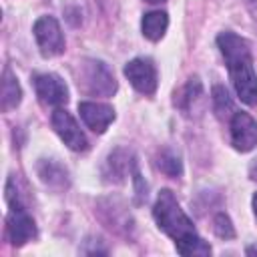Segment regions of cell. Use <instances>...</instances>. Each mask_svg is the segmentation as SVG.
I'll return each instance as SVG.
<instances>
[{"label": "cell", "instance_id": "obj_20", "mask_svg": "<svg viewBox=\"0 0 257 257\" xmlns=\"http://www.w3.org/2000/svg\"><path fill=\"white\" fill-rule=\"evenodd\" d=\"M253 211H255V217H257V193L253 195Z\"/></svg>", "mask_w": 257, "mask_h": 257}, {"label": "cell", "instance_id": "obj_17", "mask_svg": "<svg viewBox=\"0 0 257 257\" xmlns=\"http://www.w3.org/2000/svg\"><path fill=\"white\" fill-rule=\"evenodd\" d=\"M157 167H159L165 175H169V177H179V175H181V171H183L179 157H177L175 153H171V151H163V153L159 155Z\"/></svg>", "mask_w": 257, "mask_h": 257}, {"label": "cell", "instance_id": "obj_8", "mask_svg": "<svg viewBox=\"0 0 257 257\" xmlns=\"http://www.w3.org/2000/svg\"><path fill=\"white\" fill-rule=\"evenodd\" d=\"M124 76L141 94H153L157 90V68L151 58H133L124 66Z\"/></svg>", "mask_w": 257, "mask_h": 257}, {"label": "cell", "instance_id": "obj_13", "mask_svg": "<svg viewBox=\"0 0 257 257\" xmlns=\"http://www.w3.org/2000/svg\"><path fill=\"white\" fill-rule=\"evenodd\" d=\"M141 26H143V34H145L149 40L157 42V40H161V38L165 36V32H167L169 16H167V12H161V10L147 12V14L143 16Z\"/></svg>", "mask_w": 257, "mask_h": 257}, {"label": "cell", "instance_id": "obj_22", "mask_svg": "<svg viewBox=\"0 0 257 257\" xmlns=\"http://www.w3.org/2000/svg\"><path fill=\"white\" fill-rule=\"evenodd\" d=\"M147 2H151V4H161V2H165V0H147Z\"/></svg>", "mask_w": 257, "mask_h": 257}, {"label": "cell", "instance_id": "obj_19", "mask_svg": "<svg viewBox=\"0 0 257 257\" xmlns=\"http://www.w3.org/2000/svg\"><path fill=\"white\" fill-rule=\"evenodd\" d=\"M213 102H215V110L219 114H223L225 110H231V98H229L227 88H223V86L217 84L213 88Z\"/></svg>", "mask_w": 257, "mask_h": 257}, {"label": "cell", "instance_id": "obj_2", "mask_svg": "<svg viewBox=\"0 0 257 257\" xmlns=\"http://www.w3.org/2000/svg\"><path fill=\"white\" fill-rule=\"evenodd\" d=\"M153 217H155L159 229L163 233H167L175 243L187 241L197 235L191 219L185 215L179 201L175 199V195L169 189H163L159 193L155 207H153Z\"/></svg>", "mask_w": 257, "mask_h": 257}, {"label": "cell", "instance_id": "obj_5", "mask_svg": "<svg viewBox=\"0 0 257 257\" xmlns=\"http://www.w3.org/2000/svg\"><path fill=\"white\" fill-rule=\"evenodd\" d=\"M50 122H52V128L56 131V135L64 141V145L68 149H72V151H86L88 149V141L70 112H66L64 108H56L52 112Z\"/></svg>", "mask_w": 257, "mask_h": 257}, {"label": "cell", "instance_id": "obj_6", "mask_svg": "<svg viewBox=\"0 0 257 257\" xmlns=\"http://www.w3.org/2000/svg\"><path fill=\"white\" fill-rule=\"evenodd\" d=\"M34 90L42 104L46 106H62L68 100V88L64 80L52 72L34 76Z\"/></svg>", "mask_w": 257, "mask_h": 257}, {"label": "cell", "instance_id": "obj_18", "mask_svg": "<svg viewBox=\"0 0 257 257\" xmlns=\"http://www.w3.org/2000/svg\"><path fill=\"white\" fill-rule=\"evenodd\" d=\"M213 231L221 239H233L235 237V229L231 225V219L225 213H217L215 215V219H213Z\"/></svg>", "mask_w": 257, "mask_h": 257}, {"label": "cell", "instance_id": "obj_10", "mask_svg": "<svg viewBox=\"0 0 257 257\" xmlns=\"http://www.w3.org/2000/svg\"><path fill=\"white\" fill-rule=\"evenodd\" d=\"M78 112H80L84 124L94 133H104L108 128V124L114 120V108L104 102H94V100L80 102Z\"/></svg>", "mask_w": 257, "mask_h": 257}, {"label": "cell", "instance_id": "obj_7", "mask_svg": "<svg viewBox=\"0 0 257 257\" xmlns=\"http://www.w3.org/2000/svg\"><path fill=\"white\" fill-rule=\"evenodd\" d=\"M6 233L12 245L20 247L28 243L32 237H36V225L34 219L28 215V211L22 205H14L6 217Z\"/></svg>", "mask_w": 257, "mask_h": 257}, {"label": "cell", "instance_id": "obj_9", "mask_svg": "<svg viewBox=\"0 0 257 257\" xmlns=\"http://www.w3.org/2000/svg\"><path fill=\"white\" fill-rule=\"evenodd\" d=\"M231 143L237 151L247 153L257 145V120L247 112H235L231 118Z\"/></svg>", "mask_w": 257, "mask_h": 257}, {"label": "cell", "instance_id": "obj_21", "mask_svg": "<svg viewBox=\"0 0 257 257\" xmlns=\"http://www.w3.org/2000/svg\"><path fill=\"white\" fill-rule=\"evenodd\" d=\"M247 253H249V255H253V253H257V247H249V249H247Z\"/></svg>", "mask_w": 257, "mask_h": 257}, {"label": "cell", "instance_id": "obj_16", "mask_svg": "<svg viewBox=\"0 0 257 257\" xmlns=\"http://www.w3.org/2000/svg\"><path fill=\"white\" fill-rule=\"evenodd\" d=\"M177 245V251L181 255H209L211 253V247L207 241H203L199 235L187 239V241H181V243H175Z\"/></svg>", "mask_w": 257, "mask_h": 257}, {"label": "cell", "instance_id": "obj_15", "mask_svg": "<svg viewBox=\"0 0 257 257\" xmlns=\"http://www.w3.org/2000/svg\"><path fill=\"white\" fill-rule=\"evenodd\" d=\"M201 94V80L195 76V78H191L185 86H183V90L177 94V98H175V102L179 104V108H183V110H189V106H191V102L197 98Z\"/></svg>", "mask_w": 257, "mask_h": 257}, {"label": "cell", "instance_id": "obj_14", "mask_svg": "<svg viewBox=\"0 0 257 257\" xmlns=\"http://www.w3.org/2000/svg\"><path fill=\"white\" fill-rule=\"evenodd\" d=\"M128 153L126 151H114L110 157H108V161H106V165L110 167V173H108V177L112 179L114 177V181H120L126 173H133V169L137 167V163L135 161H128Z\"/></svg>", "mask_w": 257, "mask_h": 257}, {"label": "cell", "instance_id": "obj_12", "mask_svg": "<svg viewBox=\"0 0 257 257\" xmlns=\"http://www.w3.org/2000/svg\"><path fill=\"white\" fill-rule=\"evenodd\" d=\"M20 98H22V90H20V84L16 80V76L12 74V70L6 66L4 68V74H2V96H0V106L4 112L16 108L20 104Z\"/></svg>", "mask_w": 257, "mask_h": 257}, {"label": "cell", "instance_id": "obj_4", "mask_svg": "<svg viewBox=\"0 0 257 257\" xmlns=\"http://www.w3.org/2000/svg\"><path fill=\"white\" fill-rule=\"evenodd\" d=\"M34 38L38 42V48L42 52V56H56L64 50V36L60 30V24L56 18L52 16H42L34 22Z\"/></svg>", "mask_w": 257, "mask_h": 257}, {"label": "cell", "instance_id": "obj_11", "mask_svg": "<svg viewBox=\"0 0 257 257\" xmlns=\"http://www.w3.org/2000/svg\"><path fill=\"white\" fill-rule=\"evenodd\" d=\"M38 177L42 179V183H46L52 189H66L68 187V173L62 165L54 163V161H40L38 167Z\"/></svg>", "mask_w": 257, "mask_h": 257}, {"label": "cell", "instance_id": "obj_1", "mask_svg": "<svg viewBox=\"0 0 257 257\" xmlns=\"http://www.w3.org/2000/svg\"><path fill=\"white\" fill-rule=\"evenodd\" d=\"M217 46L221 54L225 56L237 96L245 104L255 106L257 104V74L253 68L251 50H249L247 40L233 32H223L217 36Z\"/></svg>", "mask_w": 257, "mask_h": 257}, {"label": "cell", "instance_id": "obj_3", "mask_svg": "<svg viewBox=\"0 0 257 257\" xmlns=\"http://www.w3.org/2000/svg\"><path fill=\"white\" fill-rule=\"evenodd\" d=\"M78 86L90 96H112L116 92V80L100 60H84L80 64Z\"/></svg>", "mask_w": 257, "mask_h": 257}]
</instances>
